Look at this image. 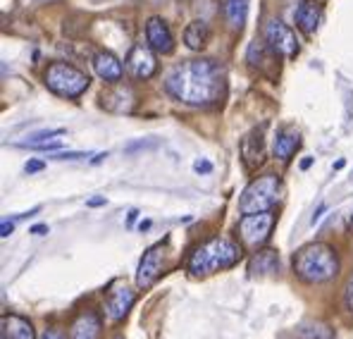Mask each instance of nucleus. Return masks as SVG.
<instances>
[{"label": "nucleus", "mask_w": 353, "mask_h": 339, "mask_svg": "<svg viewBox=\"0 0 353 339\" xmlns=\"http://www.w3.org/2000/svg\"><path fill=\"white\" fill-rule=\"evenodd\" d=\"M165 91L186 106H215L225 93V67L212 57L186 60L170 70Z\"/></svg>", "instance_id": "f257e3e1"}, {"label": "nucleus", "mask_w": 353, "mask_h": 339, "mask_svg": "<svg viewBox=\"0 0 353 339\" xmlns=\"http://www.w3.org/2000/svg\"><path fill=\"white\" fill-rule=\"evenodd\" d=\"M241 258L243 246L239 242L227 237H212L194 249V253L189 255V263H186V270H189L191 278L203 280L215 273H222V270L234 268Z\"/></svg>", "instance_id": "f03ea898"}, {"label": "nucleus", "mask_w": 353, "mask_h": 339, "mask_svg": "<svg viewBox=\"0 0 353 339\" xmlns=\"http://www.w3.org/2000/svg\"><path fill=\"white\" fill-rule=\"evenodd\" d=\"M339 258L336 251L327 244H305L294 253V275L305 284H323L336 278Z\"/></svg>", "instance_id": "7ed1b4c3"}, {"label": "nucleus", "mask_w": 353, "mask_h": 339, "mask_svg": "<svg viewBox=\"0 0 353 339\" xmlns=\"http://www.w3.org/2000/svg\"><path fill=\"white\" fill-rule=\"evenodd\" d=\"M282 194V180L274 172L261 175L243 189L239 196V213L241 215H253V213H268L274 208Z\"/></svg>", "instance_id": "20e7f679"}, {"label": "nucleus", "mask_w": 353, "mask_h": 339, "mask_svg": "<svg viewBox=\"0 0 353 339\" xmlns=\"http://www.w3.org/2000/svg\"><path fill=\"white\" fill-rule=\"evenodd\" d=\"M43 81H46V86H48V91H53L55 96H62V98H79L88 88L86 72H81L79 67L70 65V62H62V60H55L46 67Z\"/></svg>", "instance_id": "39448f33"}, {"label": "nucleus", "mask_w": 353, "mask_h": 339, "mask_svg": "<svg viewBox=\"0 0 353 339\" xmlns=\"http://www.w3.org/2000/svg\"><path fill=\"white\" fill-rule=\"evenodd\" d=\"M274 213H253V215H241L239 220V239L246 251H258L265 242L270 239L274 227Z\"/></svg>", "instance_id": "423d86ee"}, {"label": "nucleus", "mask_w": 353, "mask_h": 339, "mask_svg": "<svg viewBox=\"0 0 353 339\" xmlns=\"http://www.w3.org/2000/svg\"><path fill=\"white\" fill-rule=\"evenodd\" d=\"M263 41L279 57H287V60H292V57L299 55V39H296L294 31L289 29L284 22H279V19H270V22L265 24Z\"/></svg>", "instance_id": "0eeeda50"}, {"label": "nucleus", "mask_w": 353, "mask_h": 339, "mask_svg": "<svg viewBox=\"0 0 353 339\" xmlns=\"http://www.w3.org/2000/svg\"><path fill=\"white\" fill-rule=\"evenodd\" d=\"M165 265V242H158L155 246H150L146 253H143L141 263H139L137 270V287L139 289H148V287L155 284V280L160 278Z\"/></svg>", "instance_id": "6e6552de"}, {"label": "nucleus", "mask_w": 353, "mask_h": 339, "mask_svg": "<svg viewBox=\"0 0 353 339\" xmlns=\"http://www.w3.org/2000/svg\"><path fill=\"white\" fill-rule=\"evenodd\" d=\"M239 155L246 172H256L265 163V127H253L246 137L241 139Z\"/></svg>", "instance_id": "1a4fd4ad"}, {"label": "nucleus", "mask_w": 353, "mask_h": 339, "mask_svg": "<svg viewBox=\"0 0 353 339\" xmlns=\"http://www.w3.org/2000/svg\"><path fill=\"white\" fill-rule=\"evenodd\" d=\"M134 301H137V294H134V289H129L127 284H117L112 287L110 291H108V299H105V316L110 322H119L127 318L129 309L134 306Z\"/></svg>", "instance_id": "9d476101"}, {"label": "nucleus", "mask_w": 353, "mask_h": 339, "mask_svg": "<svg viewBox=\"0 0 353 339\" xmlns=\"http://www.w3.org/2000/svg\"><path fill=\"white\" fill-rule=\"evenodd\" d=\"M146 39L148 46L160 55H170L174 50V36L170 24L163 17H150L146 22Z\"/></svg>", "instance_id": "9b49d317"}, {"label": "nucleus", "mask_w": 353, "mask_h": 339, "mask_svg": "<svg viewBox=\"0 0 353 339\" xmlns=\"http://www.w3.org/2000/svg\"><path fill=\"white\" fill-rule=\"evenodd\" d=\"M127 72L134 79H150L158 72V60L146 46H134L127 55Z\"/></svg>", "instance_id": "f8f14e48"}, {"label": "nucleus", "mask_w": 353, "mask_h": 339, "mask_svg": "<svg viewBox=\"0 0 353 339\" xmlns=\"http://www.w3.org/2000/svg\"><path fill=\"white\" fill-rule=\"evenodd\" d=\"M299 146H301V132L292 127V124H284V127L277 129V134L272 139V153L279 163H289L296 155V151H299Z\"/></svg>", "instance_id": "ddd939ff"}, {"label": "nucleus", "mask_w": 353, "mask_h": 339, "mask_svg": "<svg viewBox=\"0 0 353 339\" xmlns=\"http://www.w3.org/2000/svg\"><path fill=\"white\" fill-rule=\"evenodd\" d=\"M91 62H93V72H96L103 81H108V84H119V79L124 77L122 62L112 53H108V50H98Z\"/></svg>", "instance_id": "4468645a"}, {"label": "nucleus", "mask_w": 353, "mask_h": 339, "mask_svg": "<svg viewBox=\"0 0 353 339\" xmlns=\"http://www.w3.org/2000/svg\"><path fill=\"white\" fill-rule=\"evenodd\" d=\"M248 273L251 278H272L279 273V255L274 249H258L251 255L248 263Z\"/></svg>", "instance_id": "2eb2a0df"}, {"label": "nucleus", "mask_w": 353, "mask_h": 339, "mask_svg": "<svg viewBox=\"0 0 353 339\" xmlns=\"http://www.w3.org/2000/svg\"><path fill=\"white\" fill-rule=\"evenodd\" d=\"M320 22H323V5L318 0H303L296 10V27L305 36H310L318 31Z\"/></svg>", "instance_id": "dca6fc26"}, {"label": "nucleus", "mask_w": 353, "mask_h": 339, "mask_svg": "<svg viewBox=\"0 0 353 339\" xmlns=\"http://www.w3.org/2000/svg\"><path fill=\"white\" fill-rule=\"evenodd\" d=\"M103 320L96 311H86L77 316V320L70 327V339H101Z\"/></svg>", "instance_id": "f3484780"}, {"label": "nucleus", "mask_w": 353, "mask_h": 339, "mask_svg": "<svg viewBox=\"0 0 353 339\" xmlns=\"http://www.w3.org/2000/svg\"><path fill=\"white\" fill-rule=\"evenodd\" d=\"M0 339H36V330L27 318L3 316V320H0Z\"/></svg>", "instance_id": "a211bd4d"}, {"label": "nucleus", "mask_w": 353, "mask_h": 339, "mask_svg": "<svg viewBox=\"0 0 353 339\" xmlns=\"http://www.w3.org/2000/svg\"><path fill=\"white\" fill-rule=\"evenodd\" d=\"M248 3L251 0H225L222 5V14H225V22L232 31H241L248 17Z\"/></svg>", "instance_id": "6ab92c4d"}, {"label": "nucleus", "mask_w": 353, "mask_h": 339, "mask_svg": "<svg viewBox=\"0 0 353 339\" xmlns=\"http://www.w3.org/2000/svg\"><path fill=\"white\" fill-rule=\"evenodd\" d=\"M210 41V27L203 22V19H194V22L186 24L184 29V43L186 48L191 50H203Z\"/></svg>", "instance_id": "aec40b11"}, {"label": "nucleus", "mask_w": 353, "mask_h": 339, "mask_svg": "<svg viewBox=\"0 0 353 339\" xmlns=\"http://www.w3.org/2000/svg\"><path fill=\"white\" fill-rule=\"evenodd\" d=\"M296 339H332V330L323 322H303L296 327Z\"/></svg>", "instance_id": "412c9836"}, {"label": "nucleus", "mask_w": 353, "mask_h": 339, "mask_svg": "<svg viewBox=\"0 0 353 339\" xmlns=\"http://www.w3.org/2000/svg\"><path fill=\"white\" fill-rule=\"evenodd\" d=\"M60 134H65V129H46V132H36V134H31L29 139L19 142V146H29V148H34V146L55 142V137H60Z\"/></svg>", "instance_id": "4be33fe9"}, {"label": "nucleus", "mask_w": 353, "mask_h": 339, "mask_svg": "<svg viewBox=\"0 0 353 339\" xmlns=\"http://www.w3.org/2000/svg\"><path fill=\"white\" fill-rule=\"evenodd\" d=\"M344 306H346V311L353 316V278L346 282V289H344Z\"/></svg>", "instance_id": "5701e85b"}, {"label": "nucleus", "mask_w": 353, "mask_h": 339, "mask_svg": "<svg viewBox=\"0 0 353 339\" xmlns=\"http://www.w3.org/2000/svg\"><path fill=\"white\" fill-rule=\"evenodd\" d=\"M194 170L199 172V175H210V172H212V163H210V160H205V158H199L194 163Z\"/></svg>", "instance_id": "b1692460"}, {"label": "nucleus", "mask_w": 353, "mask_h": 339, "mask_svg": "<svg viewBox=\"0 0 353 339\" xmlns=\"http://www.w3.org/2000/svg\"><path fill=\"white\" fill-rule=\"evenodd\" d=\"M55 160H84V158H88V153H74V151H72V153H58V155H53Z\"/></svg>", "instance_id": "393cba45"}, {"label": "nucleus", "mask_w": 353, "mask_h": 339, "mask_svg": "<svg viewBox=\"0 0 353 339\" xmlns=\"http://www.w3.org/2000/svg\"><path fill=\"white\" fill-rule=\"evenodd\" d=\"M43 168H46V163H43V160H29V163L24 165V170H27L29 175H34V172H41Z\"/></svg>", "instance_id": "a878e982"}, {"label": "nucleus", "mask_w": 353, "mask_h": 339, "mask_svg": "<svg viewBox=\"0 0 353 339\" xmlns=\"http://www.w3.org/2000/svg\"><path fill=\"white\" fill-rule=\"evenodd\" d=\"M0 229H3V232H0V234H3V237H10V234L14 232V222L3 220V227H0Z\"/></svg>", "instance_id": "bb28decb"}, {"label": "nucleus", "mask_w": 353, "mask_h": 339, "mask_svg": "<svg viewBox=\"0 0 353 339\" xmlns=\"http://www.w3.org/2000/svg\"><path fill=\"white\" fill-rule=\"evenodd\" d=\"M39 339H65V337H62L58 330H46Z\"/></svg>", "instance_id": "cd10ccee"}, {"label": "nucleus", "mask_w": 353, "mask_h": 339, "mask_svg": "<svg viewBox=\"0 0 353 339\" xmlns=\"http://www.w3.org/2000/svg\"><path fill=\"white\" fill-rule=\"evenodd\" d=\"M46 232H48V227H46V225H34V227H31V234H36V237H41V234H46Z\"/></svg>", "instance_id": "c85d7f7f"}, {"label": "nucleus", "mask_w": 353, "mask_h": 339, "mask_svg": "<svg viewBox=\"0 0 353 339\" xmlns=\"http://www.w3.org/2000/svg\"><path fill=\"white\" fill-rule=\"evenodd\" d=\"M323 213H325V206H320V208H318V211H315V213H313V220H310V222H313V225H315V222H318V220H320V217H323Z\"/></svg>", "instance_id": "c756f323"}, {"label": "nucleus", "mask_w": 353, "mask_h": 339, "mask_svg": "<svg viewBox=\"0 0 353 339\" xmlns=\"http://www.w3.org/2000/svg\"><path fill=\"white\" fill-rule=\"evenodd\" d=\"M103 203H105V198L96 196V198H91V201H88V206H103Z\"/></svg>", "instance_id": "7c9ffc66"}, {"label": "nucleus", "mask_w": 353, "mask_h": 339, "mask_svg": "<svg viewBox=\"0 0 353 339\" xmlns=\"http://www.w3.org/2000/svg\"><path fill=\"white\" fill-rule=\"evenodd\" d=\"M310 165H313V158H305L303 163H301V170H308Z\"/></svg>", "instance_id": "2f4dec72"}, {"label": "nucleus", "mask_w": 353, "mask_h": 339, "mask_svg": "<svg viewBox=\"0 0 353 339\" xmlns=\"http://www.w3.org/2000/svg\"><path fill=\"white\" fill-rule=\"evenodd\" d=\"M349 229H351V232H353V215H351V220H349Z\"/></svg>", "instance_id": "473e14b6"}, {"label": "nucleus", "mask_w": 353, "mask_h": 339, "mask_svg": "<svg viewBox=\"0 0 353 339\" xmlns=\"http://www.w3.org/2000/svg\"><path fill=\"white\" fill-rule=\"evenodd\" d=\"M115 339H122V337H115Z\"/></svg>", "instance_id": "72a5a7b5"}]
</instances>
